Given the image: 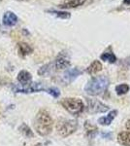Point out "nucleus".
Returning a JSON list of instances; mask_svg holds the SVG:
<instances>
[{
  "label": "nucleus",
  "mask_w": 130,
  "mask_h": 146,
  "mask_svg": "<svg viewBox=\"0 0 130 146\" xmlns=\"http://www.w3.org/2000/svg\"><path fill=\"white\" fill-rule=\"evenodd\" d=\"M53 122L51 115L46 110H40L34 120V129L42 136L49 135L53 131Z\"/></svg>",
  "instance_id": "1"
},
{
  "label": "nucleus",
  "mask_w": 130,
  "mask_h": 146,
  "mask_svg": "<svg viewBox=\"0 0 130 146\" xmlns=\"http://www.w3.org/2000/svg\"><path fill=\"white\" fill-rule=\"evenodd\" d=\"M109 84V79L105 76L94 77L91 80L87 82V84L84 87V91L86 94L90 96H98L101 95L107 90Z\"/></svg>",
  "instance_id": "2"
},
{
  "label": "nucleus",
  "mask_w": 130,
  "mask_h": 146,
  "mask_svg": "<svg viewBox=\"0 0 130 146\" xmlns=\"http://www.w3.org/2000/svg\"><path fill=\"white\" fill-rule=\"evenodd\" d=\"M61 105L72 115H79L84 108V102L80 98H67L61 100Z\"/></svg>",
  "instance_id": "3"
},
{
  "label": "nucleus",
  "mask_w": 130,
  "mask_h": 146,
  "mask_svg": "<svg viewBox=\"0 0 130 146\" xmlns=\"http://www.w3.org/2000/svg\"><path fill=\"white\" fill-rule=\"evenodd\" d=\"M78 128V124L76 121L73 120H60L56 125V131L58 135L62 137H67L72 135Z\"/></svg>",
  "instance_id": "4"
},
{
  "label": "nucleus",
  "mask_w": 130,
  "mask_h": 146,
  "mask_svg": "<svg viewBox=\"0 0 130 146\" xmlns=\"http://www.w3.org/2000/svg\"><path fill=\"white\" fill-rule=\"evenodd\" d=\"M12 90L14 93H22V94H30V93H37L44 90V86L41 83H32L26 85H14L12 87Z\"/></svg>",
  "instance_id": "5"
},
{
  "label": "nucleus",
  "mask_w": 130,
  "mask_h": 146,
  "mask_svg": "<svg viewBox=\"0 0 130 146\" xmlns=\"http://www.w3.org/2000/svg\"><path fill=\"white\" fill-rule=\"evenodd\" d=\"M109 110V107L97 100H87V111L90 113H103Z\"/></svg>",
  "instance_id": "6"
},
{
  "label": "nucleus",
  "mask_w": 130,
  "mask_h": 146,
  "mask_svg": "<svg viewBox=\"0 0 130 146\" xmlns=\"http://www.w3.org/2000/svg\"><path fill=\"white\" fill-rule=\"evenodd\" d=\"M82 73V70H80L79 68H77V67L71 68V69L67 70V71L63 74L62 78H61V81H62V83H64L66 85L71 84L73 81H75Z\"/></svg>",
  "instance_id": "7"
},
{
  "label": "nucleus",
  "mask_w": 130,
  "mask_h": 146,
  "mask_svg": "<svg viewBox=\"0 0 130 146\" xmlns=\"http://www.w3.org/2000/svg\"><path fill=\"white\" fill-rule=\"evenodd\" d=\"M71 65L70 60L66 55H62L60 54L59 56L56 58V60L53 62V66L54 69L56 70H61V69H65L68 68Z\"/></svg>",
  "instance_id": "8"
},
{
  "label": "nucleus",
  "mask_w": 130,
  "mask_h": 146,
  "mask_svg": "<svg viewBox=\"0 0 130 146\" xmlns=\"http://www.w3.org/2000/svg\"><path fill=\"white\" fill-rule=\"evenodd\" d=\"M2 22H3V25L5 27H14L18 23V17H16V14L13 13V12L7 11L3 15Z\"/></svg>",
  "instance_id": "9"
},
{
  "label": "nucleus",
  "mask_w": 130,
  "mask_h": 146,
  "mask_svg": "<svg viewBox=\"0 0 130 146\" xmlns=\"http://www.w3.org/2000/svg\"><path fill=\"white\" fill-rule=\"evenodd\" d=\"M86 2V0H66V1L60 3L58 7L61 9H72L77 8L79 6L84 5Z\"/></svg>",
  "instance_id": "10"
},
{
  "label": "nucleus",
  "mask_w": 130,
  "mask_h": 146,
  "mask_svg": "<svg viewBox=\"0 0 130 146\" xmlns=\"http://www.w3.org/2000/svg\"><path fill=\"white\" fill-rule=\"evenodd\" d=\"M18 55L22 56V58H24V56L32 54L33 48L30 45H28L27 43L20 42V43L18 44Z\"/></svg>",
  "instance_id": "11"
},
{
  "label": "nucleus",
  "mask_w": 130,
  "mask_h": 146,
  "mask_svg": "<svg viewBox=\"0 0 130 146\" xmlns=\"http://www.w3.org/2000/svg\"><path fill=\"white\" fill-rule=\"evenodd\" d=\"M18 81L20 82L22 85H26L29 84L32 80V75L26 70H20L18 74Z\"/></svg>",
  "instance_id": "12"
},
{
  "label": "nucleus",
  "mask_w": 130,
  "mask_h": 146,
  "mask_svg": "<svg viewBox=\"0 0 130 146\" xmlns=\"http://www.w3.org/2000/svg\"><path fill=\"white\" fill-rule=\"evenodd\" d=\"M117 110H113V111H111L110 113H109L107 116L99 118L98 123L100 125H103V126H109V125L113 122V120L115 119V117L117 116Z\"/></svg>",
  "instance_id": "13"
},
{
  "label": "nucleus",
  "mask_w": 130,
  "mask_h": 146,
  "mask_svg": "<svg viewBox=\"0 0 130 146\" xmlns=\"http://www.w3.org/2000/svg\"><path fill=\"white\" fill-rule=\"evenodd\" d=\"M102 63H101L99 60H94L93 62L87 67L86 71L89 73V74H95V73H98L99 71L102 70Z\"/></svg>",
  "instance_id": "14"
},
{
  "label": "nucleus",
  "mask_w": 130,
  "mask_h": 146,
  "mask_svg": "<svg viewBox=\"0 0 130 146\" xmlns=\"http://www.w3.org/2000/svg\"><path fill=\"white\" fill-rule=\"evenodd\" d=\"M117 140L120 144L124 146H130V133L129 131H122L117 135Z\"/></svg>",
  "instance_id": "15"
},
{
  "label": "nucleus",
  "mask_w": 130,
  "mask_h": 146,
  "mask_svg": "<svg viewBox=\"0 0 130 146\" xmlns=\"http://www.w3.org/2000/svg\"><path fill=\"white\" fill-rule=\"evenodd\" d=\"M54 69L53 66V62L51 63H48V64H45L43 66H41L38 70V74L41 75V76H46V75L51 74V71Z\"/></svg>",
  "instance_id": "16"
},
{
  "label": "nucleus",
  "mask_w": 130,
  "mask_h": 146,
  "mask_svg": "<svg viewBox=\"0 0 130 146\" xmlns=\"http://www.w3.org/2000/svg\"><path fill=\"white\" fill-rule=\"evenodd\" d=\"M49 14L53 15L55 17L62 19V20H67V19L71 18V14L69 12H65V11H56V10H48L47 11Z\"/></svg>",
  "instance_id": "17"
},
{
  "label": "nucleus",
  "mask_w": 130,
  "mask_h": 146,
  "mask_svg": "<svg viewBox=\"0 0 130 146\" xmlns=\"http://www.w3.org/2000/svg\"><path fill=\"white\" fill-rule=\"evenodd\" d=\"M100 58L104 62H107L110 63H115L117 60V56H115L114 53L112 52H107V53H104L100 56Z\"/></svg>",
  "instance_id": "18"
},
{
  "label": "nucleus",
  "mask_w": 130,
  "mask_h": 146,
  "mask_svg": "<svg viewBox=\"0 0 130 146\" xmlns=\"http://www.w3.org/2000/svg\"><path fill=\"white\" fill-rule=\"evenodd\" d=\"M18 131H20V133H22L23 136H25V137H32V136L34 135L32 133V131L30 129V128L26 124L20 125V128H18Z\"/></svg>",
  "instance_id": "19"
},
{
  "label": "nucleus",
  "mask_w": 130,
  "mask_h": 146,
  "mask_svg": "<svg viewBox=\"0 0 130 146\" xmlns=\"http://www.w3.org/2000/svg\"><path fill=\"white\" fill-rule=\"evenodd\" d=\"M129 91V86L127 84H119L115 87V92L119 96H123Z\"/></svg>",
  "instance_id": "20"
},
{
  "label": "nucleus",
  "mask_w": 130,
  "mask_h": 146,
  "mask_svg": "<svg viewBox=\"0 0 130 146\" xmlns=\"http://www.w3.org/2000/svg\"><path fill=\"white\" fill-rule=\"evenodd\" d=\"M47 93L49 94V95L51 96H53V98H58V96H60V92L57 88H49L47 90Z\"/></svg>",
  "instance_id": "21"
},
{
  "label": "nucleus",
  "mask_w": 130,
  "mask_h": 146,
  "mask_svg": "<svg viewBox=\"0 0 130 146\" xmlns=\"http://www.w3.org/2000/svg\"><path fill=\"white\" fill-rule=\"evenodd\" d=\"M125 127H126V129H127V131H129V133H130V120L126 122V125H125Z\"/></svg>",
  "instance_id": "22"
},
{
  "label": "nucleus",
  "mask_w": 130,
  "mask_h": 146,
  "mask_svg": "<svg viewBox=\"0 0 130 146\" xmlns=\"http://www.w3.org/2000/svg\"><path fill=\"white\" fill-rule=\"evenodd\" d=\"M122 3L125 4V5H130V0H123Z\"/></svg>",
  "instance_id": "23"
},
{
  "label": "nucleus",
  "mask_w": 130,
  "mask_h": 146,
  "mask_svg": "<svg viewBox=\"0 0 130 146\" xmlns=\"http://www.w3.org/2000/svg\"><path fill=\"white\" fill-rule=\"evenodd\" d=\"M126 63H128V64L130 65V58H127V60H126Z\"/></svg>",
  "instance_id": "24"
},
{
  "label": "nucleus",
  "mask_w": 130,
  "mask_h": 146,
  "mask_svg": "<svg viewBox=\"0 0 130 146\" xmlns=\"http://www.w3.org/2000/svg\"><path fill=\"white\" fill-rule=\"evenodd\" d=\"M35 146H42V145L40 144V143H38V144H36V145H35Z\"/></svg>",
  "instance_id": "25"
},
{
  "label": "nucleus",
  "mask_w": 130,
  "mask_h": 146,
  "mask_svg": "<svg viewBox=\"0 0 130 146\" xmlns=\"http://www.w3.org/2000/svg\"><path fill=\"white\" fill-rule=\"evenodd\" d=\"M18 1H23V0H18ZM24 1H25V0H24Z\"/></svg>",
  "instance_id": "26"
}]
</instances>
